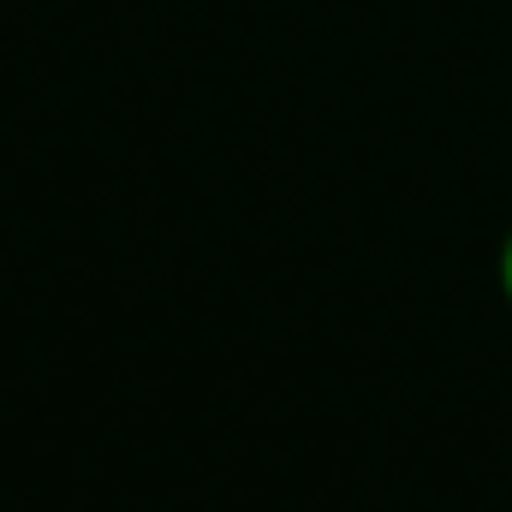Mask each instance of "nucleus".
Wrapping results in <instances>:
<instances>
[{
  "label": "nucleus",
  "mask_w": 512,
  "mask_h": 512,
  "mask_svg": "<svg viewBox=\"0 0 512 512\" xmlns=\"http://www.w3.org/2000/svg\"><path fill=\"white\" fill-rule=\"evenodd\" d=\"M501 268H507V298H512V239H507V262Z\"/></svg>",
  "instance_id": "nucleus-1"
}]
</instances>
